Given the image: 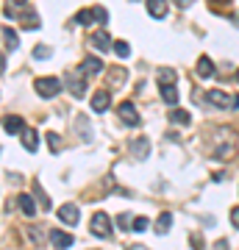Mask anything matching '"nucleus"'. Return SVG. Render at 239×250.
Here are the masks:
<instances>
[{
  "instance_id": "2",
  "label": "nucleus",
  "mask_w": 239,
  "mask_h": 250,
  "mask_svg": "<svg viewBox=\"0 0 239 250\" xmlns=\"http://www.w3.org/2000/svg\"><path fill=\"white\" fill-rule=\"evenodd\" d=\"M89 228H92V233H95V236H100V239H109V236H111V220H109L103 211H98V214L92 217Z\"/></svg>"
},
{
  "instance_id": "22",
  "label": "nucleus",
  "mask_w": 239,
  "mask_h": 250,
  "mask_svg": "<svg viewBox=\"0 0 239 250\" xmlns=\"http://www.w3.org/2000/svg\"><path fill=\"white\" fill-rule=\"evenodd\" d=\"M170 120H173V123H184V125H189V120H192V117L186 114V111H181V108H175V111L170 114Z\"/></svg>"
},
{
  "instance_id": "5",
  "label": "nucleus",
  "mask_w": 239,
  "mask_h": 250,
  "mask_svg": "<svg viewBox=\"0 0 239 250\" xmlns=\"http://www.w3.org/2000/svg\"><path fill=\"white\" fill-rule=\"evenodd\" d=\"M78 217H81V211H78L75 203H64L62 208H59V220H62L64 225H78Z\"/></svg>"
},
{
  "instance_id": "10",
  "label": "nucleus",
  "mask_w": 239,
  "mask_h": 250,
  "mask_svg": "<svg viewBox=\"0 0 239 250\" xmlns=\"http://www.w3.org/2000/svg\"><path fill=\"white\" fill-rule=\"evenodd\" d=\"M148 11H151L153 20L167 17V0H148Z\"/></svg>"
},
{
  "instance_id": "17",
  "label": "nucleus",
  "mask_w": 239,
  "mask_h": 250,
  "mask_svg": "<svg viewBox=\"0 0 239 250\" xmlns=\"http://www.w3.org/2000/svg\"><path fill=\"white\" fill-rule=\"evenodd\" d=\"M170 228H173V214L164 211V214L159 217V223H156V233H167Z\"/></svg>"
},
{
  "instance_id": "18",
  "label": "nucleus",
  "mask_w": 239,
  "mask_h": 250,
  "mask_svg": "<svg viewBox=\"0 0 239 250\" xmlns=\"http://www.w3.org/2000/svg\"><path fill=\"white\" fill-rule=\"evenodd\" d=\"M3 39H6V47H11V50L20 45L17 42V31H11L9 25H3Z\"/></svg>"
},
{
  "instance_id": "23",
  "label": "nucleus",
  "mask_w": 239,
  "mask_h": 250,
  "mask_svg": "<svg viewBox=\"0 0 239 250\" xmlns=\"http://www.w3.org/2000/svg\"><path fill=\"white\" fill-rule=\"evenodd\" d=\"M114 53L120 56V59H128V56H131V47H128V42H114Z\"/></svg>"
},
{
  "instance_id": "27",
  "label": "nucleus",
  "mask_w": 239,
  "mask_h": 250,
  "mask_svg": "<svg viewBox=\"0 0 239 250\" xmlns=\"http://www.w3.org/2000/svg\"><path fill=\"white\" fill-rule=\"evenodd\" d=\"M159 78H161V83H173V81H175V72L173 70H159Z\"/></svg>"
},
{
  "instance_id": "12",
  "label": "nucleus",
  "mask_w": 239,
  "mask_h": 250,
  "mask_svg": "<svg viewBox=\"0 0 239 250\" xmlns=\"http://www.w3.org/2000/svg\"><path fill=\"white\" fill-rule=\"evenodd\" d=\"M100 70H103V62L95 59V56L84 59V64H81V72H84V75H95V72H100Z\"/></svg>"
},
{
  "instance_id": "6",
  "label": "nucleus",
  "mask_w": 239,
  "mask_h": 250,
  "mask_svg": "<svg viewBox=\"0 0 239 250\" xmlns=\"http://www.w3.org/2000/svg\"><path fill=\"white\" fill-rule=\"evenodd\" d=\"M109 103H111V95H109L106 89H98L92 95V111H95V114H103L109 108Z\"/></svg>"
},
{
  "instance_id": "26",
  "label": "nucleus",
  "mask_w": 239,
  "mask_h": 250,
  "mask_svg": "<svg viewBox=\"0 0 239 250\" xmlns=\"http://www.w3.org/2000/svg\"><path fill=\"white\" fill-rule=\"evenodd\" d=\"M128 220H133V217L120 214V217H117V228H120V231H128V228H133V223H128Z\"/></svg>"
},
{
  "instance_id": "24",
  "label": "nucleus",
  "mask_w": 239,
  "mask_h": 250,
  "mask_svg": "<svg viewBox=\"0 0 239 250\" xmlns=\"http://www.w3.org/2000/svg\"><path fill=\"white\" fill-rule=\"evenodd\" d=\"M92 11H95V20H98L100 25H106V22H109V11L103 9V6H95Z\"/></svg>"
},
{
  "instance_id": "13",
  "label": "nucleus",
  "mask_w": 239,
  "mask_h": 250,
  "mask_svg": "<svg viewBox=\"0 0 239 250\" xmlns=\"http://www.w3.org/2000/svg\"><path fill=\"white\" fill-rule=\"evenodd\" d=\"M131 150H133V156H136V159H145V156L151 153V142H148L145 136H139V139H133Z\"/></svg>"
},
{
  "instance_id": "16",
  "label": "nucleus",
  "mask_w": 239,
  "mask_h": 250,
  "mask_svg": "<svg viewBox=\"0 0 239 250\" xmlns=\"http://www.w3.org/2000/svg\"><path fill=\"white\" fill-rule=\"evenodd\" d=\"M161 98L167 100L170 106H175L178 103V89L173 86V83H161Z\"/></svg>"
},
{
  "instance_id": "1",
  "label": "nucleus",
  "mask_w": 239,
  "mask_h": 250,
  "mask_svg": "<svg viewBox=\"0 0 239 250\" xmlns=\"http://www.w3.org/2000/svg\"><path fill=\"white\" fill-rule=\"evenodd\" d=\"M34 89H36L39 98H56V95L62 92V81L53 78V75H50V78H36L34 81Z\"/></svg>"
},
{
  "instance_id": "3",
  "label": "nucleus",
  "mask_w": 239,
  "mask_h": 250,
  "mask_svg": "<svg viewBox=\"0 0 239 250\" xmlns=\"http://www.w3.org/2000/svg\"><path fill=\"white\" fill-rule=\"evenodd\" d=\"M206 100H209L212 106H217V108H234V106H237V98H228V95L220 92V89L206 92Z\"/></svg>"
},
{
  "instance_id": "29",
  "label": "nucleus",
  "mask_w": 239,
  "mask_h": 250,
  "mask_svg": "<svg viewBox=\"0 0 239 250\" xmlns=\"http://www.w3.org/2000/svg\"><path fill=\"white\" fill-rule=\"evenodd\" d=\"M192 248H195V250H203V239H200V233H192Z\"/></svg>"
},
{
  "instance_id": "9",
  "label": "nucleus",
  "mask_w": 239,
  "mask_h": 250,
  "mask_svg": "<svg viewBox=\"0 0 239 250\" xmlns=\"http://www.w3.org/2000/svg\"><path fill=\"white\" fill-rule=\"evenodd\" d=\"M20 136H22V147L28 153H36V147H39V134H36L34 128H25Z\"/></svg>"
},
{
  "instance_id": "25",
  "label": "nucleus",
  "mask_w": 239,
  "mask_h": 250,
  "mask_svg": "<svg viewBox=\"0 0 239 250\" xmlns=\"http://www.w3.org/2000/svg\"><path fill=\"white\" fill-rule=\"evenodd\" d=\"M47 145H50V150H59V147H62V139H59V134H56V131H50V134H47Z\"/></svg>"
},
{
  "instance_id": "31",
  "label": "nucleus",
  "mask_w": 239,
  "mask_h": 250,
  "mask_svg": "<svg viewBox=\"0 0 239 250\" xmlns=\"http://www.w3.org/2000/svg\"><path fill=\"white\" fill-rule=\"evenodd\" d=\"M189 3H192V0H175V6H181V9H186Z\"/></svg>"
},
{
  "instance_id": "11",
  "label": "nucleus",
  "mask_w": 239,
  "mask_h": 250,
  "mask_svg": "<svg viewBox=\"0 0 239 250\" xmlns=\"http://www.w3.org/2000/svg\"><path fill=\"white\" fill-rule=\"evenodd\" d=\"M92 47H95V50H100V53H106L109 47H114V45H111V39H109L106 31H98V34L92 36Z\"/></svg>"
},
{
  "instance_id": "28",
  "label": "nucleus",
  "mask_w": 239,
  "mask_h": 250,
  "mask_svg": "<svg viewBox=\"0 0 239 250\" xmlns=\"http://www.w3.org/2000/svg\"><path fill=\"white\" fill-rule=\"evenodd\" d=\"M34 56H36V59H47V56H50V47H36V50H34Z\"/></svg>"
},
{
  "instance_id": "15",
  "label": "nucleus",
  "mask_w": 239,
  "mask_h": 250,
  "mask_svg": "<svg viewBox=\"0 0 239 250\" xmlns=\"http://www.w3.org/2000/svg\"><path fill=\"white\" fill-rule=\"evenodd\" d=\"M20 208H22V214L25 217H34L36 214V203L31 195H20Z\"/></svg>"
},
{
  "instance_id": "30",
  "label": "nucleus",
  "mask_w": 239,
  "mask_h": 250,
  "mask_svg": "<svg viewBox=\"0 0 239 250\" xmlns=\"http://www.w3.org/2000/svg\"><path fill=\"white\" fill-rule=\"evenodd\" d=\"M231 225H234V228H239V206L231 211Z\"/></svg>"
},
{
  "instance_id": "21",
  "label": "nucleus",
  "mask_w": 239,
  "mask_h": 250,
  "mask_svg": "<svg viewBox=\"0 0 239 250\" xmlns=\"http://www.w3.org/2000/svg\"><path fill=\"white\" fill-rule=\"evenodd\" d=\"M70 92H72V98H84V95H87V83H84V81H75V83H72L70 86Z\"/></svg>"
},
{
  "instance_id": "7",
  "label": "nucleus",
  "mask_w": 239,
  "mask_h": 250,
  "mask_svg": "<svg viewBox=\"0 0 239 250\" xmlns=\"http://www.w3.org/2000/svg\"><path fill=\"white\" fill-rule=\"evenodd\" d=\"M72 242H75V239H72L70 233H64V231H50V245H53L56 250H67Z\"/></svg>"
},
{
  "instance_id": "35",
  "label": "nucleus",
  "mask_w": 239,
  "mask_h": 250,
  "mask_svg": "<svg viewBox=\"0 0 239 250\" xmlns=\"http://www.w3.org/2000/svg\"><path fill=\"white\" fill-rule=\"evenodd\" d=\"M217 3H225V0H217Z\"/></svg>"
},
{
  "instance_id": "19",
  "label": "nucleus",
  "mask_w": 239,
  "mask_h": 250,
  "mask_svg": "<svg viewBox=\"0 0 239 250\" xmlns=\"http://www.w3.org/2000/svg\"><path fill=\"white\" fill-rule=\"evenodd\" d=\"M92 17H95V11L84 9V11H78V14H75V22H78V25H89V22H92Z\"/></svg>"
},
{
  "instance_id": "4",
  "label": "nucleus",
  "mask_w": 239,
  "mask_h": 250,
  "mask_svg": "<svg viewBox=\"0 0 239 250\" xmlns=\"http://www.w3.org/2000/svg\"><path fill=\"white\" fill-rule=\"evenodd\" d=\"M117 114H120V120H123L125 125H131V128H136V125H139V114H136L133 103H120Z\"/></svg>"
},
{
  "instance_id": "33",
  "label": "nucleus",
  "mask_w": 239,
  "mask_h": 250,
  "mask_svg": "<svg viewBox=\"0 0 239 250\" xmlns=\"http://www.w3.org/2000/svg\"><path fill=\"white\" fill-rule=\"evenodd\" d=\"M234 78H237V81H239V70H237V75H234Z\"/></svg>"
},
{
  "instance_id": "8",
  "label": "nucleus",
  "mask_w": 239,
  "mask_h": 250,
  "mask_svg": "<svg viewBox=\"0 0 239 250\" xmlns=\"http://www.w3.org/2000/svg\"><path fill=\"white\" fill-rule=\"evenodd\" d=\"M3 128H6V134H22V131H25V123H22V117L9 114L3 120Z\"/></svg>"
},
{
  "instance_id": "14",
  "label": "nucleus",
  "mask_w": 239,
  "mask_h": 250,
  "mask_svg": "<svg viewBox=\"0 0 239 250\" xmlns=\"http://www.w3.org/2000/svg\"><path fill=\"white\" fill-rule=\"evenodd\" d=\"M197 75H200V78L214 75V64H212V59H209V56H200V59H197Z\"/></svg>"
},
{
  "instance_id": "32",
  "label": "nucleus",
  "mask_w": 239,
  "mask_h": 250,
  "mask_svg": "<svg viewBox=\"0 0 239 250\" xmlns=\"http://www.w3.org/2000/svg\"><path fill=\"white\" fill-rule=\"evenodd\" d=\"M128 250H148V248H139V245H128Z\"/></svg>"
},
{
  "instance_id": "34",
  "label": "nucleus",
  "mask_w": 239,
  "mask_h": 250,
  "mask_svg": "<svg viewBox=\"0 0 239 250\" xmlns=\"http://www.w3.org/2000/svg\"><path fill=\"white\" fill-rule=\"evenodd\" d=\"M14 3H25V0H14Z\"/></svg>"
},
{
  "instance_id": "20",
  "label": "nucleus",
  "mask_w": 239,
  "mask_h": 250,
  "mask_svg": "<svg viewBox=\"0 0 239 250\" xmlns=\"http://www.w3.org/2000/svg\"><path fill=\"white\" fill-rule=\"evenodd\" d=\"M151 228V223H148V217H133V228L131 231H136V233H145Z\"/></svg>"
}]
</instances>
